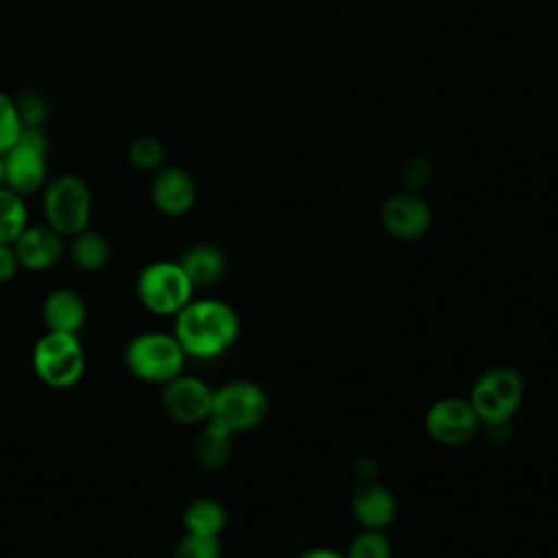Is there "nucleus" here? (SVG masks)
<instances>
[{
    "label": "nucleus",
    "instance_id": "obj_8",
    "mask_svg": "<svg viewBox=\"0 0 558 558\" xmlns=\"http://www.w3.org/2000/svg\"><path fill=\"white\" fill-rule=\"evenodd\" d=\"M482 423L469 399L442 397L425 412V429L438 445L460 447L475 438Z\"/></svg>",
    "mask_w": 558,
    "mask_h": 558
},
{
    "label": "nucleus",
    "instance_id": "obj_1",
    "mask_svg": "<svg viewBox=\"0 0 558 558\" xmlns=\"http://www.w3.org/2000/svg\"><path fill=\"white\" fill-rule=\"evenodd\" d=\"M172 333L187 357L214 360L235 344L240 336V316L222 299H192L174 314Z\"/></svg>",
    "mask_w": 558,
    "mask_h": 558
},
{
    "label": "nucleus",
    "instance_id": "obj_24",
    "mask_svg": "<svg viewBox=\"0 0 558 558\" xmlns=\"http://www.w3.org/2000/svg\"><path fill=\"white\" fill-rule=\"evenodd\" d=\"M22 126L24 124L20 120L15 100L9 94L0 92V153H7L17 142Z\"/></svg>",
    "mask_w": 558,
    "mask_h": 558
},
{
    "label": "nucleus",
    "instance_id": "obj_17",
    "mask_svg": "<svg viewBox=\"0 0 558 558\" xmlns=\"http://www.w3.org/2000/svg\"><path fill=\"white\" fill-rule=\"evenodd\" d=\"M190 281L196 286H211L220 281L227 272V255L216 244H194L183 251V255L177 259Z\"/></svg>",
    "mask_w": 558,
    "mask_h": 558
},
{
    "label": "nucleus",
    "instance_id": "obj_4",
    "mask_svg": "<svg viewBox=\"0 0 558 558\" xmlns=\"http://www.w3.org/2000/svg\"><path fill=\"white\" fill-rule=\"evenodd\" d=\"M31 364L41 384L63 390L81 381L87 357L78 340V333L46 329V333L39 336V340L33 347Z\"/></svg>",
    "mask_w": 558,
    "mask_h": 558
},
{
    "label": "nucleus",
    "instance_id": "obj_23",
    "mask_svg": "<svg viewBox=\"0 0 558 558\" xmlns=\"http://www.w3.org/2000/svg\"><path fill=\"white\" fill-rule=\"evenodd\" d=\"M174 558H222L220 536L185 532L174 547Z\"/></svg>",
    "mask_w": 558,
    "mask_h": 558
},
{
    "label": "nucleus",
    "instance_id": "obj_21",
    "mask_svg": "<svg viewBox=\"0 0 558 558\" xmlns=\"http://www.w3.org/2000/svg\"><path fill=\"white\" fill-rule=\"evenodd\" d=\"M129 161L144 172H157L166 161V148L155 135H137L129 144Z\"/></svg>",
    "mask_w": 558,
    "mask_h": 558
},
{
    "label": "nucleus",
    "instance_id": "obj_2",
    "mask_svg": "<svg viewBox=\"0 0 558 558\" xmlns=\"http://www.w3.org/2000/svg\"><path fill=\"white\" fill-rule=\"evenodd\" d=\"M126 371L146 384H168L185 368V351L172 331H142L124 347Z\"/></svg>",
    "mask_w": 558,
    "mask_h": 558
},
{
    "label": "nucleus",
    "instance_id": "obj_14",
    "mask_svg": "<svg viewBox=\"0 0 558 558\" xmlns=\"http://www.w3.org/2000/svg\"><path fill=\"white\" fill-rule=\"evenodd\" d=\"M351 514L364 530H386L397 517L395 495L379 482H362L351 497Z\"/></svg>",
    "mask_w": 558,
    "mask_h": 558
},
{
    "label": "nucleus",
    "instance_id": "obj_6",
    "mask_svg": "<svg viewBox=\"0 0 558 558\" xmlns=\"http://www.w3.org/2000/svg\"><path fill=\"white\" fill-rule=\"evenodd\" d=\"M135 290L140 303L157 316H174L194 299V283L172 259L146 264L137 275Z\"/></svg>",
    "mask_w": 558,
    "mask_h": 558
},
{
    "label": "nucleus",
    "instance_id": "obj_22",
    "mask_svg": "<svg viewBox=\"0 0 558 558\" xmlns=\"http://www.w3.org/2000/svg\"><path fill=\"white\" fill-rule=\"evenodd\" d=\"M347 558H392V543L384 530H364L357 532L347 551Z\"/></svg>",
    "mask_w": 558,
    "mask_h": 558
},
{
    "label": "nucleus",
    "instance_id": "obj_28",
    "mask_svg": "<svg viewBox=\"0 0 558 558\" xmlns=\"http://www.w3.org/2000/svg\"><path fill=\"white\" fill-rule=\"evenodd\" d=\"M4 185V159H2V153H0V187Z\"/></svg>",
    "mask_w": 558,
    "mask_h": 558
},
{
    "label": "nucleus",
    "instance_id": "obj_10",
    "mask_svg": "<svg viewBox=\"0 0 558 558\" xmlns=\"http://www.w3.org/2000/svg\"><path fill=\"white\" fill-rule=\"evenodd\" d=\"M214 388L194 375H177L168 384H163L161 405L166 414L183 425L205 423L211 414Z\"/></svg>",
    "mask_w": 558,
    "mask_h": 558
},
{
    "label": "nucleus",
    "instance_id": "obj_3",
    "mask_svg": "<svg viewBox=\"0 0 558 558\" xmlns=\"http://www.w3.org/2000/svg\"><path fill=\"white\" fill-rule=\"evenodd\" d=\"M41 209L44 222L70 240L89 227L92 190L78 174H57L41 190Z\"/></svg>",
    "mask_w": 558,
    "mask_h": 558
},
{
    "label": "nucleus",
    "instance_id": "obj_15",
    "mask_svg": "<svg viewBox=\"0 0 558 558\" xmlns=\"http://www.w3.org/2000/svg\"><path fill=\"white\" fill-rule=\"evenodd\" d=\"M41 318L48 331L78 333L87 320L83 296L70 288H57L41 303Z\"/></svg>",
    "mask_w": 558,
    "mask_h": 558
},
{
    "label": "nucleus",
    "instance_id": "obj_19",
    "mask_svg": "<svg viewBox=\"0 0 558 558\" xmlns=\"http://www.w3.org/2000/svg\"><path fill=\"white\" fill-rule=\"evenodd\" d=\"M183 527L192 534L220 536L227 527V510L211 497H198L183 510Z\"/></svg>",
    "mask_w": 558,
    "mask_h": 558
},
{
    "label": "nucleus",
    "instance_id": "obj_16",
    "mask_svg": "<svg viewBox=\"0 0 558 558\" xmlns=\"http://www.w3.org/2000/svg\"><path fill=\"white\" fill-rule=\"evenodd\" d=\"M233 436L235 434L220 418L209 416L194 442V456L198 464L209 471L225 469L233 458Z\"/></svg>",
    "mask_w": 558,
    "mask_h": 558
},
{
    "label": "nucleus",
    "instance_id": "obj_11",
    "mask_svg": "<svg viewBox=\"0 0 558 558\" xmlns=\"http://www.w3.org/2000/svg\"><path fill=\"white\" fill-rule=\"evenodd\" d=\"M48 150L31 146L26 142H15L7 153L4 159V185L20 196H31L41 192L48 183Z\"/></svg>",
    "mask_w": 558,
    "mask_h": 558
},
{
    "label": "nucleus",
    "instance_id": "obj_9",
    "mask_svg": "<svg viewBox=\"0 0 558 558\" xmlns=\"http://www.w3.org/2000/svg\"><path fill=\"white\" fill-rule=\"evenodd\" d=\"M379 220L384 231L401 242H414L421 240L429 227H432V207L429 203L412 192H395L390 194L381 209H379Z\"/></svg>",
    "mask_w": 558,
    "mask_h": 558
},
{
    "label": "nucleus",
    "instance_id": "obj_5",
    "mask_svg": "<svg viewBox=\"0 0 558 558\" xmlns=\"http://www.w3.org/2000/svg\"><path fill=\"white\" fill-rule=\"evenodd\" d=\"M523 377L512 366H490L471 386L466 397L482 425H506L523 401Z\"/></svg>",
    "mask_w": 558,
    "mask_h": 558
},
{
    "label": "nucleus",
    "instance_id": "obj_12",
    "mask_svg": "<svg viewBox=\"0 0 558 558\" xmlns=\"http://www.w3.org/2000/svg\"><path fill=\"white\" fill-rule=\"evenodd\" d=\"M196 196V181L181 166H161L150 181V203L163 216H185L194 207Z\"/></svg>",
    "mask_w": 558,
    "mask_h": 558
},
{
    "label": "nucleus",
    "instance_id": "obj_7",
    "mask_svg": "<svg viewBox=\"0 0 558 558\" xmlns=\"http://www.w3.org/2000/svg\"><path fill=\"white\" fill-rule=\"evenodd\" d=\"M268 414V395L253 379H231L214 388L211 414L220 418L233 434L251 432Z\"/></svg>",
    "mask_w": 558,
    "mask_h": 558
},
{
    "label": "nucleus",
    "instance_id": "obj_27",
    "mask_svg": "<svg viewBox=\"0 0 558 558\" xmlns=\"http://www.w3.org/2000/svg\"><path fill=\"white\" fill-rule=\"evenodd\" d=\"M296 558H347V556L331 547H312V549L301 551Z\"/></svg>",
    "mask_w": 558,
    "mask_h": 558
},
{
    "label": "nucleus",
    "instance_id": "obj_26",
    "mask_svg": "<svg viewBox=\"0 0 558 558\" xmlns=\"http://www.w3.org/2000/svg\"><path fill=\"white\" fill-rule=\"evenodd\" d=\"M17 268H20V262L13 251V244L0 242V283H7L9 279H13Z\"/></svg>",
    "mask_w": 558,
    "mask_h": 558
},
{
    "label": "nucleus",
    "instance_id": "obj_13",
    "mask_svg": "<svg viewBox=\"0 0 558 558\" xmlns=\"http://www.w3.org/2000/svg\"><path fill=\"white\" fill-rule=\"evenodd\" d=\"M63 235H59L52 227L44 225H28L20 238L13 242V251L17 255L20 268L31 272H41L52 268L65 251Z\"/></svg>",
    "mask_w": 558,
    "mask_h": 558
},
{
    "label": "nucleus",
    "instance_id": "obj_25",
    "mask_svg": "<svg viewBox=\"0 0 558 558\" xmlns=\"http://www.w3.org/2000/svg\"><path fill=\"white\" fill-rule=\"evenodd\" d=\"M13 100H15V107H17L22 124H26V126H41L44 124V120L48 116V105H46V100L39 94L22 92Z\"/></svg>",
    "mask_w": 558,
    "mask_h": 558
},
{
    "label": "nucleus",
    "instance_id": "obj_20",
    "mask_svg": "<svg viewBox=\"0 0 558 558\" xmlns=\"http://www.w3.org/2000/svg\"><path fill=\"white\" fill-rule=\"evenodd\" d=\"M26 227H28V207L24 196L2 185L0 187V242L13 244Z\"/></svg>",
    "mask_w": 558,
    "mask_h": 558
},
{
    "label": "nucleus",
    "instance_id": "obj_18",
    "mask_svg": "<svg viewBox=\"0 0 558 558\" xmlns=\"http://www.w3.org/2000/svg\"><path fill=\"white\" fill-rule=\"evenodd\" d=\"M70 257L78 270L98 272L109 264L111 246L102 233L87 227L70 238Z\"/></svg>",
    "mask_w": 558,
    "mask_h": 558
}]
</instances>
